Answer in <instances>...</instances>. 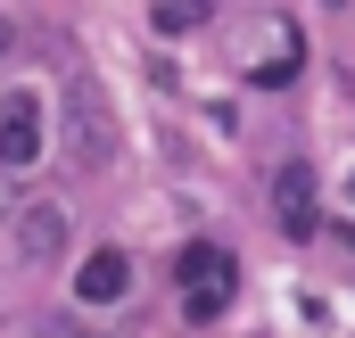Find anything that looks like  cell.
Here are the masks:
<instances>
[{"label": "cell", "mask_w": 355, "mask_h": 338, "mask_svg": "<svg viewBox=\"0 0 355 338\" xmlns=\"http://www.w3.org/2000/svg\"><path fill=\"white\" fill-rule=\"evenodd\" d=\"M33 141H42L33 107H25V99H0V166H25V157H33Z\"/></svg>", "instance_id": "1"}, {"label": "cell", "mask_w": 355, "mask_h": 338, "mask_svg": "<svg viewBox=\"0 0 355 338\" xmlns=\"http://www.w3.org/2000/svg\"><path fill=\"white\" fill-rule=\"evenodd\" d=\"M83 297H124V256H99V264H91Z\"/></svg>", "instance_id": "2"}]
</instances>
